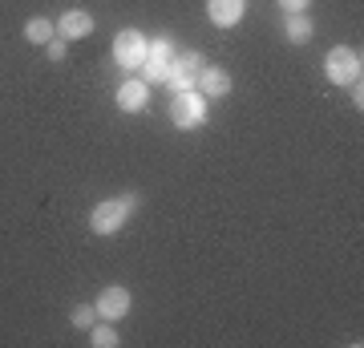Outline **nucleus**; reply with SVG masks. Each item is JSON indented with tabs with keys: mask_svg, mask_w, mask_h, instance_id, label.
I'll return each mask as SVG.
<instances>
[{
	"mask_svg": "<svg viewBox=\"0 0 364 348\" xmlns=\"http://www.w3.org/2000/svg\"><path fill=\"white\" fill-rule=\"evenodd\" d=\"M90 340H93V348H114L122 336H117L114 320H109V324H93V328H90Z\"/></svg>",
	"mask_w": 364,
	"mask_h": 348,
	"instance_id": "obj_14",
	"label": "nucleus"
},
{
	"mask_svg": "<svg viewBox=\"0 0 364 348\" xmlns=\"http://www.w3.org/2000/svg\"><path fill=\"white\" fill-rule=\"evenodd\" d=\"M134 206H138V194H122V199H105V203L93 206L90 215V227L97 235H117L122 227H126V219L134 215Z\"/></svg>",
	"mask_w": 364,
	"mask_h": 348,
	"instance_id": "obj_1",
	"label": "nucleus"
},
{
	"mask_svg": "<svg viewBox=\"0 0 364 348\" xmlns=\"http://www.w3.org/2000/svg\"><path fill=\"white\" fill-rule=\"evenodd\" d=\"M360 69H364V61L352 45H336V49L324 57V73H328L332 85H352V81H360Z\"/></svg>",
	"mask_w": 364,
	"mask_h": 348,
	"instance_id": "obj_2",
	"label": "nucleus"
},
{
	"mask_svg": "<svg viewBox=\"0 0 364 348\" xmlns=\"http://www.w3.org/2000/svg\"><path fill=\"white\" fill-rule=\"evenodd\" d=\"M247 13V0H207V16L215 28H235Z\"/></svg>",
	"mask_w": 364,
	"mask_h": 348,
	"instance_id": "obj_7",
	"label": "nucleus"
},
{
	"mask_svg": "<svg viewBox=\"0 0 364 348\" xmlns=\"http://www.w3.org/2000/svg\"><path fill=\"white\" fill-rule=\"evenodd\" d=\"M170 122L178 130H198L207 122V97L198 90H186V93H174L170 97Z\"/></svg>",
	"mask_w": 364,
	"mask_h": 348,
	"instance_id": "obj_3",
	"label": "nucleus"
},
{
	"mask_svg": "<svg viewBox=\"0 0 364 348\" xmlns=\"http://www.w3.org/2000/svg\"><path fill=\"white\" fill-rule=\"evenodd\" d=\"M45 53H49V61H65V37H53L45 45Z\"/></svg>",
	"mask_w": 364,
	"mask_h": 348,
	"instance_id": "obj_18",
	"label": "nucleus"
},
{
	"mask_svg": "<svg viewBox=\"0 0 364 348\" xmlns=\"http://www.w3.org/2000/svg\"><path fill=\"white\" fill-rule=\"evenodd\" d=\"M117 110L122 114H142L146 105H150V85H146L142 78H126L122 85H117Z\"/></svg>",
	"mask_w": 364,
	"mask_h": 348,
	"instance_id": "obj_6",
	"label": "nucleus"
},
{
	"mask_svg": "<svg viewBox=\"0 0 364 348\" xmlns=\"http://www.w3.org/2000/svg\"><path fill=\"white\" fill-rule=\"evenodd\" d=\"M114 61L130 73V69H142L146 61V33H138V28H122L114 37Z\"/></svg>",
	"mask_w": 364,
	"mask_h": 348,
	"instance_id": "obj_4",
	"label": "nucleus"
},
{
	"mask_svg": "<svg viewBox=\"0 0 364 348\" xmlns=\"http://www.w3.org/2000/svg\"><path fill=\"white\" fill-rule=\"evenodd\" d=\"M174 65H182V69H191V73H198L203 69V53H174Z\"/></svg>",
	"mask_w": 364,
	"mask_h": 348,
	"instance_id": "obj_17",
	"label": "nucleus"
},
{
	"mask_svg": "<svg viewBox=\"0 0 364 348\" xmlns=\"http://www.w3.org/2000/svg\"><path fill=\"white\" fill-rule=\"evenodd\" d=\"M308 4H312V0H279V9H284L287 16L291 13H308Z\"/></svg>",
	"mask_w": 364,
	"mask_h": 348,
	"instance_id": "obj_19",
	"label": "nucleus"
},
{
	"mask_svg": "<svg viewBox=\"0 0 364 348\" xmlns=\"http://www.w3.org/2000/svg\"><path fill=\"white\" fill-rule=\"evenodd\" d=\"M146 57H154V61H174V41H170V37L146 41Z\"/></svg>",
	"mask_w": 364,
	"mask_h": 348,
	"instance_id": "obj_15",
	"label": "nucleus"
},
{
	"mask_svg": "<svg viewBox=\"0 0 364 348\" xmlns=\"http://www.w3.org/2000/svg\"><path fill=\"white\" fill-rule=\"evenodd\" d=\"M195 81H198V73L174 65V69H170V78H166V85H170V93H186V90H195Z\"/></svg>",
	"mask_w": 364,
	"mask_h": 348,
	"instance_id": "obj_13",
	"label": "nucleus"
},
{
	"mask_svg": "<svg viewBox=\"0 0 364 348\" xmlns=\"http://www.w3.org/2000/svg\"><path fill=\"white\" fill-rule=\"evenodd\" d=\"M97 316L102 320H122V316H130V308H134V296H130V288H122V284H114V288H105L102 296H97Z\"/></svg>",
	"mask_w": 364,
	"mask_h": 348,
	"instance_id": "obj_5",
	"label": "nucleus"
},
{
	"mask_svg": "<svg viewBox=\"0 0 364 348\" xmlns=\"http://www.w3.org/2000/svg\"><path fill=\"white\" fill-rule=\"evenodd\" d=\"M90 33H93V16L85 9H65V16L57 21V37H65V41H81Z\"/></svg>",
	"mask_w": 364,
	"mask_h": 348,
	"instance_id": "obj_9",
	"label": "nucleus"
},
{
	"mask_svg": "<svg viewBox=\"0 0 364 348\" xmlns=\"http://www.w3.org/2000/svg\"><path fill=\"white\" fill-rule=\"evenodd\" d=\"M53 37H57V25L45 21V16H33V21L25 25V41H28V45H49Z\"/></svg>",
	"mask_w": 364,
	"mask_h": 348,
	"instance_id": "obj_11",
	"label": "nucleus"
},
{
	"mask_svg": "<svg viewBox=\"0 0 364 348\" xmlns=\"http://www.w3.org/2000/svg\"><path fill=\"white\" fill-rule=\"evenodd\" d=\"M69 320L77 324V328H93V324H97V308H93V304H77Z\"/></svg>",
	"mask_w": 364,
	"mask_h": 348,
	"instance_id": "obj_16",
	"label": "nucleus"
},
{
	"mask_svg": "<svg viewBox=\"0 0 364 348\" xmlns=\"http://www.w3.org/2000/svg\"><path fill=\"white\" fill-rule=\"evenodd\" d=\"M195 90L203 93V97H227V93H231V73L219 69V65H203V69H198Z\"/></svg>",
	"mask_w": 364,
	"mask_h": 348,
	"instance_id": "obj_8",
	"label": "nucleus"
},
{
	"mask_svg": "<svg viewBox=\"0 0 364 348\" xmlns=\"http://www.w3.org/2000/svg\"><path fill=\"white\" fill-rule=\"evenodd\" d=\"M170 69H174V61H154V57H146L142 61V81L146 85H158V81L170 78Z\"/></svg>",
	"mask_w": 364,
	"mask_h": 348,
	"instance_id": "obj_12",
	"label": "nucleus"
},
{
	"mask_svg": "<svg viewBox=\"0 0 364 348\" xmlns=\"http://www.w3.org/2000/svg\"><path fill=\"white\" fill-rule=\"evenodd\" d=\"M352 102H356V110L364 105V90H360V81H352Z\"/></svg>",
	"mask_w": 364,
	"mask_h": 348,
	"instance_id": "obj_20",
	"label": "nucleus"
},
{
	"mask_svg": "<svg viewBox=\"0 0 364 348\" xmlns=\"http://www.w3.org/2000/svg\"><path fill=\"white\" fill-rule=\"evenodd\" d=\"M287 41H291V45H308V41H312V33H316V25H312V16L308 13H291L287 16Z\"/></svg>",
	"mask_w": 364,
	"mask_h": 348,
	"instance_id": "obj_10",
	"label": "nucleus"
}]
</instances>
